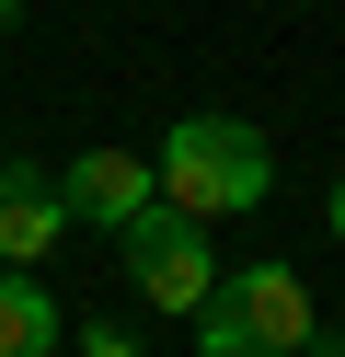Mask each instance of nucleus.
<instances>
[{
	"instance_id": "nucleus-1",
	"label": "nucleus",
	"mask_w": 345,
	"mask_h": 357,
	"mask_svg": "<svg viewBox=\"0 0 345 357\" xmlns=\"http://www.w3.org/2000/svg\"><path fill=\"white\" fill-rule=\"evenodd\" d=\"M150 185H161V208H184V219H253L276 196V150H265V127H242V116H173V139L150 150Z\"/></svg>"
},
{
	"instance_id": "nucleus-2",
	"label": "nucleus",
	"mask_w": 345,
	"mask_h": 357,
	"mask_svg": "<svg viewBox=\"0 0 345 357\" xmlns=\"http://www.w3.org/2000/svg\"><path fill=\"white\" fill-rule=\"evenodd\" d=\"M115 254H127V288H138L150 311H173V323H184V311L207 300V288H219V254H207V219L161 208V196H150V208L127 219V231H115Z\"/></svg>"
},
{
	"instance_id": "nucleus-3",
	"label": "nucleus",
	"mask_w": 345,
	"mask_h": 357,
	"mask_svg": "<svg viewBox=\"0 0 345 357\" xmlns=\"http://www.w3.org/2000/svg\"><path fill=\"white\" fill-rule=\"evenodd\" d=\"M219 300H230V323L253 334V357H311V334H322V311H311V288H299V265H230L219 277Z\"/></svg>"
},
{
	"instance_id": "nucleus-4",
	"label": "nucleus",
	"mask_w": 345,
	"mask_h": 357,
	"mask_svg": "<svg viewBox=\"0 0 345 357\" xmlns=\"http://www.w3.org/2000/svg\"><path fill=\"white\" fill-rule=\"evenodd\" d=\"M69 242V196H58V173L46 162H0V265H35L46 277V254Z\"/></svg>"
},
{
	"instance_id": "nucleus-5",
	"label": "nucleus",
	"mask_w": 345,
	"mask_h": 357,
	"mask_svg": "<svg viewBox=\"0 0 345 357\" xmlns=\"http://www.w3.org/2000/svg\"><path fill=\"white\" fill-rule=\"evenodd\" d=\"M58 196H69V219H92V231H127L161 185H150L138 150H81V162H58Z\"/></svg>"
},
{
	"instance_id": "nucleus-6",
	"label": "nucleus",
	"mask_w": 345,
	"mask_h": 357,
	"mask_svg": "<svg viewBox=\"0 0 345 357\" xmlns=\"http://www.w3.org/2000/svg\"><path fill=\"white\" fill-rule=\"evenodd\" d=\"M69 346V311L35 265H0V357H58Z\"/></svg>"
},
{
	"instance_id": "nucleus-7",
	"label": "nucleus",
	"mask_w": 345,
	"mask_h": 357,
	"mask_svg": "<svg viewBox=\"0 0 345 357\" xmlns=\"http://www.w3.org/2000/svg\"><path fill=\"white\" fill-rule=\"evenodd\" d=\"M69 357H150V346H138V334L104 311V323H69Z\"/></svg>"
},
{
	"instance_id": "nucleus-8",
	"label": "nucleus",
	"mask_w": 345,
	"mask_h": 357,
	"mask_svg": "<svg viewBox=\"0 0 345 357\" xmlns=\"http://www.w3.org/2000/svg\"><path fill=\"white\" fill-rule=\"evenodd\" d=\"M322 231L345 242V173H334V185H322Z\"/></svg>"
},
{
	"instance_id": "nucleus-9",
	"label": "nucleus",
	"mask_w": 345,
	"mask_h": 357,
	"mask_svg": "<svg viewBox=\"0 0 345 357\" xmlns=\"http://www.w3.org/2000/svg\"><path fill=\"white\" fill-rule=\"evenodd\" d=\"M311 357H345V334H334V323H322V334H311Z\"/></svg>"
}]
</instances>
